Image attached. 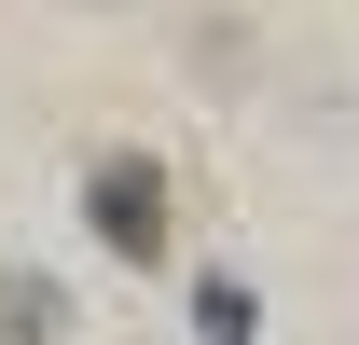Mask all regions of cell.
Instances as JSON below:
<instances>
[{"instance_id": "cell-2", "label": "cell", "mask_w": 359, "mask_h": 345, "mask_svg": "<svg viewBox=\"0 0 359 345\" xmlns=\"http://www.w3.org/2000/svg\"><path fill=\"white\" fill-rule=\"evenodd\" d=\"M0 345H69V276L55 262H0Z\"/></svg>"}, {"instance_id": "cell-1", "label": "cell", "mask_w": 359, "mask_h": 345, "mask_svg": "<svg viewBox=\"0 0 359 345\" xmlns=\"http://www.w3.org/2000/svg\"><path fill=\"white\" fill-rule=\"evenodd\" d=\"M83 221H97L111 262L152 276V262L180 249V180H166V152H97V166H83Z\"/></svg>"}, {"instance_id": "cell-3", "label": "cell", "mask_w": 359, "mask_h": 345, "mask_svg": "<svg viewBox=\"0 0 359 345\" xmlns=\"http://www.w3.org/2000/svg\"><path fill=\"white\" fill-rule=\"evenodd\" d=\"M194 332H208V345H249V332H263L249 276H194Z\"/></svg>"}]
</instances>
